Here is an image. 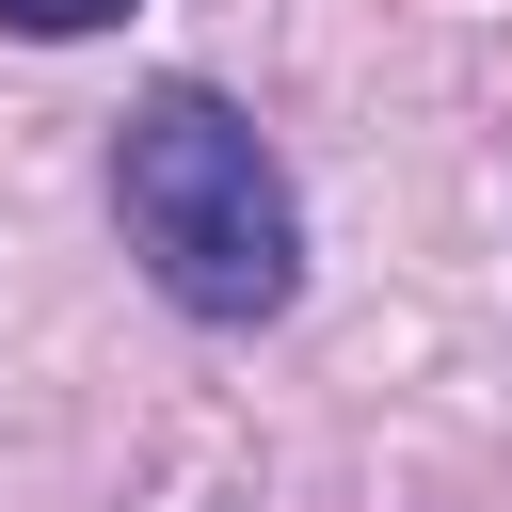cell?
I'll return each instance as SVG.
<instances>
[{
    "mask_svg": "<svg viewBox=\"0 0 512 512\" xmlns=\"http://www.w3.org/2000/svg\"><path fill=\"white\" fill-rule=\"evenodd\" d=\"M112 208H128V256L160 272V304H192V320H288V288H304V208H288V176H272V144L208 96V80H160V96H128V128H112Z\"/></svg>",
    "mask_w": 512,
    "mask_h": 512,
    "instance_id": "1",
    "label": "cell"
},
{
    "mask_svg": "<svg viewBox=\"0 0 512 512\" xmlns=\"http://www.w3.org/2000/svg\"><path fill=\"white\" fill-rule=\"evenodd\" d=\"M112 16H128V0H0V32H48V48H64V32H112Z\"/></svg>",
    "mask_w": 512,
    "mask_h": 512,
    "instance_id": "2",
    "label": "cell"
}]
</instances>
